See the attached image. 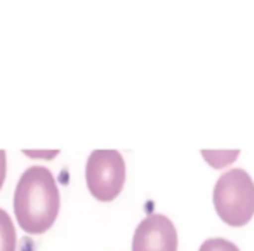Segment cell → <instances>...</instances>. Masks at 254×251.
<instances>
[{
  "label": "cell",
  "mask_w": 254,
  "mask_h": 251,
  "mask_svg": "<svg viewBox=\"0 0 254 251\" xmlns=\"http://www.w3.org/2000/svg\"><path fill=\"white\" fill-rule=\"evenodd\" d=\"M87 188L98 201H113L126 181V163L117 150H94L85 164Z\"/></svg>",
  "instance_id": "obj_3"
},
{
  "label": "cell",
  "mask_w": 254,
  "mask_h": 251,
  "mask_svg": "<svg viewBox=\"0 0 254 251\" xmlns=\"http://www.w3.org/2000/svg\"><path fill=\"white\" fill-rule=\"evenodd\" d=\"M0 251H16V229L7 211L0 208Z\"/></svg>",
  "instance_id": "obj_5"
},
{
  "label": "cell",
  "mask_w": 254,
  "mask_h": 251,
  "mask_svg": "<svg viewBox=\"0 0 254 251\" xmlns=\"http://www.w3.org/2000/svg\"><path fill=\"white\" fill-rule=\"evenodd\" d=\"M218 216L232 227L249 223L254 215V181L244 169H230L219 176L212 192Z\"/></svg>",
  "instance_id": "obj_2"
},
{
  "label": "cell",
  "mask_w": 254,
  "mask_h": 251,
  "mask_svg": "<svg viewBox=\"0 0 254 251\" xmlns=\"http://www.w3.org/2000/svg\"><path fill=\"white\" fill-rule=\"evenodd\" d=\"M176 227L167 216L150 215L138 225L132 237V251H176Z\"/></svg>",
  "instance_id": "obj_4"
},
{
  "label": "cell",
  "mask_w": 254,
  "mask_h": 251,
  "mask_svg": "<svg viewBox=\"0 0 254 251\" xmlns=\"http://www.w3.org/2000/svg\"><path fill=\"white\" fill-rule=\"evenodd\" d=\"M60 213V190L53 173L32 166L21 174L14 192V215L28 234H42L53 227Z\"/></svg>",
  "instance_id": "obj_1"
},
{
  "label": "cell",
  "mask_w": 254,
  "mask_h": 251,
  "mask_svg": "<svg viewBox=\"0 0 254 251\" xmlns=\"http://www.w3.org/2000/svg\"><path fill=\"white\" fill-rule=\"evenodd\" d=\"M202 154H204L205 161L209 164H212L214 167H221L225 164L235 161L237 156H239V150H232V152H207V150H204Z\"/></svg>",
  "instance_id": "obj_6"
},
{
  "label": "cell",
  "mask_w": 254,
  "mask_h": 251,
  "mask_svg": "<svg viewBox=\"0 0 254 251\" xmlns=\"http://www.w3.org/2000/svg\"><path fill=\"white\" fill-rule=\"evenodd\" d=\"M198 251H240L239 248L233 243L226 239H221V237H212V239H207L200 244V250Z\"/></svg>",
  "instance_id": "obj_7"
},
{
  "label": "cell",
  "mask_w": 254,
  "mask_h": 251,
  "mask_svg": "<svg viewBox=\"0 0 254 251\" xmlns=\"http://www.w3.org/2000/svg\"><path fill=\"white\" fill-rule=\"evenodd\" d=\"M5 173H7V157L4 150H0V188L5 181Z\"/></svg>",
  "instance_id": "obj_8"
}]
</instances>
